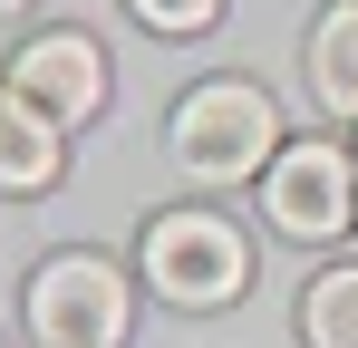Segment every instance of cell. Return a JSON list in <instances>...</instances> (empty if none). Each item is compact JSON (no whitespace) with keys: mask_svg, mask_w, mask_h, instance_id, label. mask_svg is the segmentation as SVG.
Returning <instances> with one entry per match:
<instances>
[{"mask_svg":"<svg viewBox=\"0 0 358 348\" xmlns=\"http://www.w3.org/2000/svg\"><path fill=\"white\" fill-rule=\"evenodd\" d=\"M165 155H175L184 184H262L281 155V107L252 78H203L165 116Z\"/></svg>","mask_w":358,"mask_h":348,"instance_id":"obj_1","label":"cell"},{"mask_svg":"<svg viewBox=\"0 0 358 348\" xmlns=\"http://www.w3.org/2000/svg\"><path fill=\"white\" fill-rule=\"evenodd\" d=\"M136 271H145L155 300H175V310H223V300L252 290V242H242V223L184 203V213H155V223H145Z\"/></svg>","mask_w":358,"mask_h":348,"instance_id":"obj_2","label":"cell"},{"mask_svg":"<svg viewBox=\"0 0 358 348\" xmlns=\"http://www.w3.org/2000/svg\"><path fill=\"white\" fill-rule=\"evenodd\" d=\"M136 329V290L97 252H59L29 271V339L39 348H126Z\"/></svg>","mask_w":358,"mask_h":348,"instance_id":"obj_3","label":"cell"},{"mask_svg":"<svg viewBox=\"0 0 358 348\" xmlns=\"http://www.w3.org/2000/svg\"><path fill=\"white\" fill-rule=\"evenodd\" d=\"M262 223L291 232V242H339V232H358V155H339L329 136L281 145L271 174H262Z\"/></svg>","mask_w":358,"mask_h":348,"instance_id":"obj_4","label":"cell"},{"mask_svg":"<svg viewBox=\"0 0 358 348\" xmlns=\"http://www.w3.org/2000/svg\"><path fill=\"white\" fill-rule=\"evenodd\" d=\"M10 87L39 116H59V126H87V116L107 107V49L87 29H49V39H29V49L10 58Z\"/></svg>","mask_w":358,"mask_h":348,"instance_id":"obj_5","label":"cell"},{"mask_svg":"<svg viewBox=\"0 0 358 348\" xmlns=\"http://www.w3.org/2000/svg\"><path fill=\"white\" fill-rule=\"evenodd\" d=\"M68 165V126L39 116L10 78H0V194H49Z\"/></svg>","mask_w":358,"mask_h":348,"instance_id":"obj_6","label":"cell"},{"mask_svg":"<svg viewBox=\"0 0 358 348\" xmlns=\"http://www.w3.org/2000/svg\"><path fill=\"white\" fill-rule=\"evenodd\" d=\"M300 68H310V97H320V116L358 126V0H329V10L310 20V49H300Z\"/></svg>","mask_w":358,"mask_h":348,"instance_id":"obj_7","label":"cell"},{"mask_svg":"<svg viewBox=\"0 0 358 348\" xmlns=\"http://www.w3.org/2000/svg\"><path fill=\"white\" fill-rule=\"evenodd\" d=\"M300 339L310 348H358V261H339V271H320L300 290Z\"/></svg>","mask_w":358,"mask_h":348,"instance_id":"obj_8","label":"cell"},{"mask_svg":"<svg viewBox=\"0 0 358 348\" xmlns=\"http://www.w3.org/2000/svg\"><path fill=\"white\" fill-rule=\"evenodd\" d=\"M126 10H136L155 39H194V29H213V20H223V0H126Z\"/></svg>","mask_w":358,"mask_h":348,"instance_id":"obj_9","label":"cell"},{"mask_svg":"<svg viewBox=\"0 0 358 348\" xmlns=\"http://www.w3.org/2000/svg\"><path fill=\"white\" fill-rule=\"evenodd\" d=\"M10 10H29V0H0V20H10Z\"/></svg>","mask_w":358,"mask_h":348,"instance_id":"obj_10","label":"cell"},{"mask_svg":"<svg viewBox=\"0 0 358 348\" xmlns=\"http://www.w3.org/2000/svg\"><path fill=\"white\" fill-rule=\"evenodd\" d=\"M0 348H10V339H0Z\"/></svg>","mask_w":358,"mask_h":348,"instance_id":"obj_11","label":"cell"}]
</instances>
